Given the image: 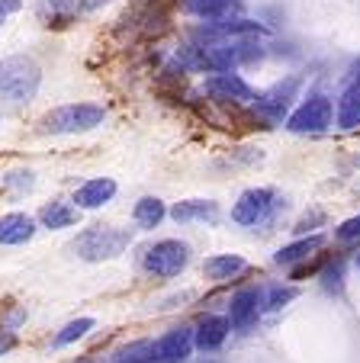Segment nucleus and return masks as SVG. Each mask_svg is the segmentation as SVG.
<instances>
[{"label": "nucleus", "mask_w": 360, "mask_h": 363, "mask_svg": "<svg viewBox=\"0 0 360 363\" xmlns=\"http://www.w3.org/2000/svg\"><path fill=\"white\" fill-rule=\"evenodd\" d=\"M322 241H325L322 235H312V238H299V241H293V245L280 247V251L273 254V261L283 264V267H290V264H296V261H306V257H312V254L322 247Z\"/></svg>", "instance_id": "17"}, {"label": "nucleus", "mask_w": 360, "mask_h": 363, "mask_svg": "<svg viewBox=\"0 0 360 363\" xmlns=\"http://www.w3.org/2000/svg\"><path fill=\"white\" fill-rule=\"evenodd\" d=\"M77 219H81V209H77L75 203H65V199H52V203H45L39 209V222L42 228H71L77 225Z\"/></svg>", "instance_id": "16"}, {"label": "nucleus", "mask_w": 360, "mask_h": 363, "mask_svg": "<svg viewBox=\"0 0 360 363\" xmlns=\"http://www.w3.org/2000/svg\"><path fill=\"white\" fill-rule=\"evenodd\" d=\"M107 119V110L97 103H65L55 106L52 113L39 119V132L45 135H77V132H90Z\"/></svg>", "instance_id": "3"}, {"label": "nucleus", "mask_w": 360, "mask_h": 363, "mask_svg": "<svg viewBox=\"0 0 360 363\" xmlns=\"http://www.w3.org/2000/svg\"><path fill=\"white\" fill-rule=\"evenodd\" d=\"M168 216L174 222H180V225H187V222H216L219 203H212V199H184V203L170 206Z\"/></svg>", "instance_id": "15"}, {"label": "nucleus", "mask_w": 360, "mask_h": 363, "mask_svg": "<svg viewBox=\"0 0 360 363\" xmlns=\"http://www.w3.org/2000/svg\"><path fill=\"white\" fill-rule=\"evenodd\" d=\"M322 286H325L328 293H338V289L344 286V261H332L322 270Z\"/></svg>", "instance_id": "25"}, {"label": "nucleus", "mask_w": 360, "mask_h": 363, "mask_svg": "<svg viewBox=\"0 0 360 363\" xmlns=\"http://www.w3.org/2000/svg\"><path fill=\"white\" fill-rule=\"evenodd\" d=\"M113 196H116L113 177H90L87 184H81L75 190V199H71V203H75L77 209H100V206H107Z\"/></svg>", "instance_id": "11"}, {"label": "nucleus", "mask_w": 360, "mask_h": 363, "mask_svg": "<svg viewBox=\"0 0 360 363\" xmlns=\"http://www.w3.org/2000/svg\"><path fill=\"white\" fill-rule=\"evenodd\" d=\"M334 123L341 129H357L360 125V74H354L351 84L341 90L338 106H334Z\"/></svg>", "instance_id": "13"}, {"label": "nucleus", "mask_w": 360, "mask_h": 363, "mask_svg": "<svg viewBox=\"0 0 360 363\" xmlns=\"http://www.w3.org/2000/svg\"><path fill=\"white\" fill-rule=\"evenodd\" d=\"M334 235H338L341 241H357L360 238V216H354V219H344Z\"/></svg>", "instance_id": "26"}, {"label": "nucleus", "mask_w": 360, "mask_h": 363, "mask_svg": "<svg viewBox=\"0 0 360 363\" xmlns=\"http://www.w3.org/2000/svg\"><path fill=\"white\" fill-rule=\"evenodd\" d=\"M39 16L45 26H68L77 16V0H42Z\"/></svg>", "instance_id": "20"}, {"label": "nucleus", "mask_w": 360, "mask_h": 363, "mask_svg": "<svg viewBox=\"0 0 360 363\" xmlns=\"http://www.w3.org/2000/svg\"><path fill=\"white\" fill-rule=\"evenodd\" d=\"M164 216H168V206L158 196H142L136 203V209H132V219H136L138 228H158Z\"/></svg>", "instance_id": "19"}, {"label": "nucleus", "mask_w": 360, "mask_h": 363, "mask_svg": "<svg viewBox=\"0 0 360 363\" xmlns=\"http://www.w3.org/2000/svg\"><path fill=\"white\" fill-rule=\"evenodd\" d=\"M277 206H280L277 193H273L271 186H251V190H245L235 199V206H231V222H235V225H245V228L264 225Z\"/></svg>", "instance_id": "7"}, {"label": "nucleus", "mask_w": 360, "mask_h": 363, "mask_svg": "<svg viewBox=\"0 0 360 363\" xmlns=\"http://www.w3.org/2000/svg\"><path fill=\"white\" fill-rule=\"evenodd\" d=\"M296 293H299L296 286H267L264 293H261V308L277 312V308H283L290 299H296Z\"/></svg>", "instance_id": "22"}, {"label": "nucleus", "mask_w": 360, "mask_h": 363, "mask_svg": "<svg viewBox=\"0 0 360 363\" xmlns=\"http://www.w3.org/2000/svg\"><path fill=\"white\" fill-rule=\"evenodd\" d=\"M354 264H357V267H360V251H357V257H354Z\"/></svg>", "instance_id": "30"}, {"label": "nucleus", "mask_w": 360, "mask_h": 363, "mask_svg": "<svg viewBox=\"0 0 360 363\" xmlns=\"http://www.w3.org/2000/svg\"><path fill=\"white\" fill-rule=\"evenodd\" d=\"M0 23H4V13H0Z\"/></svg>", "instance_id": "31"}, {"label": "nucleus", "mask_w": 360, "mask_h": 363, "mask_svg": "<svg viewBox=\"0 0 360 363\" xmlns=\"http://www.w3.org/2000/svg\"><path fill=\"white\" fill-rule=\"evenodd\" d=\"M113 363H155V357H151V344H132V347L119 350Z\"/></svg>", "instance_id": "24"}, {"label": "nucleus", "mask_w": 360, "mask_h": 363, "mask_svg": "<svg viewBox=\"0 0 360 363\" xmlns=\"http://www.w3.org/2000/svg\"><path fill=\"white\" fill-rule=\"evenodd\" d=\"M103 4H109V0H81L84 10H97V7H103Z\"/></svg>", "instance_id": "29"}, {"label": "nucleus", "mask_w": 360, "mask_h": 363, "mask_svg": "<svg viewBox=\"0 0 360 363\" xmlns=\"http://www.w3.org/2000/svg\"><path fill=\"white\" fill-rule=\"evenodd\" d=\"M42 81L39 65L29 55H13L0 62V103L7 106H23L36 96Z\"/></svg>", "instance_id": "2"}, {"label": "nucleus", "mask_w": 360, "mask_h": 363, "mask_svg": "<svg viewBox=\"0 0 360 363\" xmlns=\"http://www.w3.org/2000/svg\"><path fill=\"white\" fill-rule=\"evenodd\" d=\"M206 94H212L216 100L222 103H251L254 100V90L248 87V81L235 71H209L206 77Z\"/></svg>", "instance_id": "9"}, {"label": "nucleus", "mask_w": 360, "mask_h": 363, "mask_svg": "<svg viewBox=\"0 0 360 363\" xmlns=\"http://www.w3.org/2000/svg\"><path fill=\"white\" fill-rule=\"evenodd\" d=\"M229 331H231V322H229V315H206L203 322L193 328V344H197L200 350H219L225 344V337H229Z\"/></svg>", "instance_id": "12"}, {"label": "nucleus", "mask_w": 360, "mask_h": 363, "mask_svg": "<svg viewBox=\"0 0 360 363\" xmlns=\"http://www.w3.org/2000/svg\"><path fill=\"white\" fill-rule=\"evenodd\" d=\"M187 264H190V247L177 238L155 241V245L145 247V254H142V270L151 277H161V280L177 277Z\"/></svg>", "instance_id": "4"}, {"label": "nucleus", "mask_w": 360, "mask_h": 363, "mask_svg": "<svg viewBox=\"0 0 360 363\" xmlns=\"http://www.w3.org/2000/svg\"><path fill=\"white\" fill-rule=\"evenodd\" d=\"M184 7L190 13L203 16V20H219L225 13V7H229V0H184Z\"/></svg>", "instance_id": "23"}, {"label": "nucleus", "mask_w": 360, "mask_h": 363, "mask_svg": "<svg viewBox=\"0 0 360 363\" xmlns=\"http://www.w3.org/2000/svg\"><path fill=\"white\" fill-rule=\"evenodd\" d=\"M197 347L193 344V328L190 325H180V328H170L151 344V357L155 363H180L190 357V350Z\"/></svg>", "instance_id": "8"}, {"label": "nucleus", "mask_w": 360, "mask_h": 363, "mask_svg": "<svg viewBox=\"0 0 360 363\" xmlns=\"http://www.w3.org/2000/svg\"><path fill=\"white\" fill-rule=\"evenodd\" d=\"M258 312H261V293L251 286L238 289L229 302V322L235 331H248L254 322H258Z\"/></svg>", "instance_id": "10"}, {"label": "nucleus", "mask_w": 360, "mask_h": 363, "mask_svg": "<svg viewBox=\"0 0 360 363\" xmlns=\"http://www.w3.org/2000/svg\"><path fill=\"white\" fill-rule=\"evenodd\" d=\"M302 87V77L290 74L286 81H277L273 87H267L264 94H254L251 106H254V116H258V123H280V119L286 116V110H290L293 96H296V90Z\"/></svg>", "instance_id": "6"}, {"label": "nucleus", "mask_w": 360, "mask_h": 363, "mask_svg": "<svg viewBox=\"0 0 360 363\" xmlns=\"http://www.w3.org/2000/svg\"><path fill=\"white\" fill-rule=\"evenodd\" d=\"M132 245V228H119V225H90L71 241V251L81 261L100 264V261H113L126 247Z\"/></svg>", "instance_id": "1"}, {"label": "nucleus", "mask_w": 360, "mask_h": 363, "mask_svg": "<svg viewBox=\"0 0 360 363\" xmlns=\"http://www.w3.org/2000/svg\"><path fill=\"white\" fill-rule=\"evenodd\" d=\"M36 235V219L26 213H7L0 216V245H26L29 238Z\"/></svg>", "instance_id": "14"}, {"label": "nucleus", "mask_w": 360, "mask_h": 363, "mask_svg": "<svg viewBox=\"0 0 360 363\" xmlns=\"http://www.w3.org/2000/svg\"><path fill=\"white\" fill-rule=\"evenodd\" d=\"M7 184L10 186H26V190H29V186H33V171H13L7 177Z\"/></svg>", "instance_id": "27"}, {"label": "nucleus", "mask_w": 360, "mask_h": 363, "mask_svg": "<svg viewBox=\"0 0 360 363\" xmlns=\"http://www.w3.org/2000/svg\"><path fill=\"white\" fill-rule=\"evenodd\" d=\"M87 331H94V318H75V322H68L58 335H55V341H52V347H68V344H75V341H81Z\"/></svg>", "instance_id": "21"}, {"label": "nucleus", "mask_w": 360, "mask_h": 363, "mask_svg": "<svg viewBox=\"0 0 360 363\" xmlns=\"http://www.w3.org/2000/svg\"><path fill=\"white\" fill-rule=\"evenodd\" d=\"M245 267H248L245 257H238V254H216V257H209L203 264L209 280H231V277H238Z\"/></svg>", "instance_id": "18"}, {"label": "nucleus", "mask_w": 360, "mask_h": 363, "mask_svg": "<svg viewBox=\"0 0 360 363\" xmlns=\"http://www.w3.org/2000/svg\"><path fill=\"white\" fill-rule=\"evenodd\" d=\"M332 119H334L332 96L312 94V96H306V100H302L296 110L290 113V119H286V129L296 132V135H319V132L332 129Z\"/></svg>", "instance_id": "5"}, {"label": "nucleus", "mask_w": 360, "mask_h": 363, "mask_svg": "<svg viewBox=\"0 0 360 363\" xmlns=\"http://www.w3.org/2000/svg\"><path fill=\"white\" fill-rule=\"evenodd\" d=\"M13 341H16V337L10 335V331H7V335H0V354H7V350L13 347Z\"/></svg>", "instance_id": "28"}]
</instances>
